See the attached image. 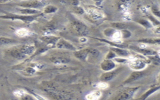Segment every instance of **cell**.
I'll return each instance as SVG.
<instances>
[{
    "instance_id": "d4e9b609",
    "label": "cell",
    "mask_w": 160,
    "mask_h": 100,
    "mask_svg": "<svg viewBox=\"0 0 160 100\" xmlns=\"http://www.w3.org/2000/svg\"><path fill=\"white\" fill-rule=\"evenodd\" d=\"M113 26L118 28V29H123L125 28V25L123 23H113L112 24Z\"/></svg>"
},
{
    "instance_id": "52a82bcc",
    "label": "cell",
    "mask_w": 160,
    "mask_h": 100,
    "mask_svg": "<svg viewBox=\"0 0 160 100\" xmlns=\"http://www.w3.org/2000/svg\"><path fill=\"white\" fill-rule=\"evenodd\" d=\"M90 54V49L86 48L81 50H76L74 51V55L76 58L80 60H86L88 56Z\"/></svg>"
},
{
    "instance_id": "ac0fdd59",
    "label": "cell",
    "mask_w": 160,
    "mask_h": 100,
    "mask_svg": "<svg viewBox=\"0 0 160 100\" xmlns=\"http://www.w3.org/2000/svg\"><path fill=\"white\" fill-rule=\"evenodd\" d=\"M17 40L7 37H0V45H8L17 43Z\"/></svg>"
},
{
    "instance_id": "484cf974",
    "label": "cell",
    "mask_w": 160,
    "mask_h": 100,
    "mask_svg": "<svg viewBox=\"0 0 160 100\" xmlns=\"http://www.w3.org/2000/svg\"><path fill=\"white\" fill-rule=\"evenodd\" d=\"M93 1H96V2H100V1H102V0H93Z\"/></svg>"
},
{
    "instance_id": "d6986e66",
    "label": "cell",
    "mask_w": 160,
    "mask_h": 100,
    "mask_svg": "<svg viewBox=\"0 0 160 100\" xmlns=\"http://www.w3.org/2000/svg\"><path fill=\"white\" fill-rule=\"evenodd\" d=\"M58 11V8L55 6L53 5H48L46 6V7L44 8L43 9V14H51L54 13Z\"/></svg>"
},
{
    "instance_id": "277c9868",
    "label": "cell",
    "mask_w": 160,
    "mask_h": 100,
    "mask_svg": "<svg viewBox=\"0 0 160 100\" xmlns=\"http://www.w3.org/2000/svg\"><path fill=\"white\" fill-rule=\"evenodd\" d=\"M45 0H29V1H24L20 3L18 5L21 8H28L33 9H39L43 7L45 4Z\"/></svg>"
},
{
    "instance_id": "5bb4252c",
    "label": "cell",
    "mask_w": 160,
    "mask_h": 100,
    "mask_svg": "<svg viewBox=\"0 0 160 100\" xmlns=\"http://www.w3.org/2000/svg\"><path fill=\"white\" fill-rule=\"evenodd\" d=\"M137 88H131V89H129V90H126L125 91L123 92L121 94H120V95H118V97L116 98V99H129L131 98V96L133 95V93H134V91H136V90L138 89Z\"/></svg>"
},
{
    "instance_id": "4fadbf2b",
    "label": "cell",
    "mask_w": 160,
    "mask_h": 100,
    "mask_svg": "<svg viewBox=\"0 0 160 100\" xmlns=\"http://www.w3.org/2000/svg\"><path fill=\"white\" fill-rule=\"evenodd\" d=\"M18 11L20 14L25 15H34L41 13V11L38 9H33L28 8H21L18 9Z\"/></svg>"
},
{
    "instance_id": "30bf717a",
    "label": "cell",
    "mask_w": 160,
    "mask_h": 100,
    "mask_svg": "<svg viewBox=\"0 0 160 100\" xmlns=\"http://www.w3.org/2000/svg\"><path fill=\"white\" fill-rule=\"evenodd\" d=\"M59 39H60L59 37L53 36V35H48V36L46 35V36H42L40 38L41 41H43L48 45H55V46Z\"/></svg>"
},
{
    "instance_id": "3957f363",
    "label": "cell",
    "mask_w": 160,
    "mask_h": 100,
    "mask_svg": "<svg viewBox=\"0 0 160 100\" xmlns=\"http://www.w3.org/2000/svg\"><path fill=\"white\" fill-rule=\"evenodd\" d=\"M72 28L76 34L80 36H85L88 33V29L86 25L78 20L73 21Z\"/></svg>"
},
{
    "instance_id": "2e32d148",
    "label": "cell",
    "mask_w": 160,
    "mask_h": 100,
    "mask_svg": "<svg viewBox=\"0 0 160 100\" xmlns=\"http://www.w3.org/2000/svg\"><path fill=\"white\" fill-rule=\"evenodd\" d=\"M143 75H144V73L143 72H139V71L134 72L131 75H130L129 77L125 81V83H130V82L134 81L136 80L141 78Z\"/></svg>"
},
{
    "instance_id": "e0dca14e",
    "label": "cell",
    "mask_w": 160,
    "mask_h": 100,
    "mask_svg": "<svg viewBox=\"0 0 160 100\" xmlns=\"http://www.w3.org/2000/svg\"><path fill=\"white\" fill-rule=\"evenodd\" d=\"M102 95V93L99 90L94 91L91 92L90 93L88 94L86 96V99L88 100H96L100 98Z\"/></svg>"
},
{
    "instance_id": "603a6c76",
    "label": "cell",
    "mask_w": 160,
    "mask_h": 100,
    "mask_svg": "<svg viewBox=\"0 0 160 100\" xmlns=\"http://www.w3.org/2000/svg\"><path fill=\"white\" fill-rule=\"evenodd\" d=\"M115 51L116 52V53H117L118 55H119L120 56H128V51L125 50H121V49H115Z\"/></svg>"
},
{
    "instance_id": "cb8c5ba5",
    "label": "cell",
    "mask_w": 160,
    "mask_h": 100,
    "mask_svg": "<svg viewBox=\"0 0 160 100\" xmlns=\"http://www.w3.org/2000/svg\"><path fill=\"white\" fill-rule=\"evenodd\" d=\"M97 88L99 90H104L108 87V85L105 81H102L97 84Z\"/></svg>"
},
{
    "instance_id": "4316f807",
    "label": "cell",
    "mask_w": 160,
    "mask_h": 100,
    "mask_svg": "<svg viewBox=\"0 0 160 100\" xmlns=\"http://www.w3.org/2000/svg\"><path fill=\"white\" fill-rule=\"evenodd\" d=\"M114 35H115V36H115V35H117V33H116V34H114ZM114 38L116 39V38H118V36H116V37H114Z\"/></svg>"
},
{
    "instance_id": "8fae6325",
    "label": "cell",
    "mask_w": 160,
    "mask_h": 100,
    "mask_svg": "<svg viewBox=\"0 0 160 100\" xmlns=\"http://www.w3.org/2000/svg\"><path fill=\"white\" fill-rule=\"evenodd\" d=\"M120 71V69H118L116 70H113V71H109L106 73L102 74L101 76V80L103 81H108L111 80H112L114 77H115L116 75Z\"/></svg>"
},
{
    "instance_id": "7402d4cb",
    "label": "cell",
    "mask_w": 160,
    "mask_h": 100,
    "mask_svg": "<svg viewBox=\"0 0 160 100\" xmlns=\"http://www.w3.org/2000/svg\"><path fill=\"white\" fill-rule=\"evenodd\" d=\"M37 68L35 67H33V66L28 67L25 69V72L28 74H33L37 72Z\"/></svg>"
},
{
    "instance_id": "5b68a950",
    "label": "cell",
    "mask_w": 160,
    "mask_h": 100,
    "mask_svg": "<svg viewBox=\"0 0 160 100\" xmlns=\"http://www.w3.org/2000/svg\"><path fill=\"white\" fill-rule=\"evenodd\" d=\"M50 61L56 65H61L63 64L68 63L70 61V58L62 54L54 55L50 58Z\"/></svg>"
},
{
    "instance_id": "ffe728a7",
    "label": "cell",
    "mask_w": 160,
    "mask_h": 100,
    "mask_svg": "<svg viewBox=\"0 0 160 100\" xmlns=\"http://www.w3.org/2000/svg\"><path fill=\"white\" fill-rule=\"evenodd\" d=\"M16 34L18 35L19 36H28L29 34V31L26 29L21 28L20 29H18L16 31Z\"/></svg>"
},
{
    "instance_id": "7c38bea8",
    "label": "cell",
    "mask_w": 160,
    "mask_h": 100,
    "mask_svg": "<svg viewBox=\"0 0 160 100\" xmlns=\"http://www.w3.org/2000/svg\"><path fill=\"white\" fill-rule=\"evenodd\" d=\"M115 68V64L110 60H106L101 64V68L105 72H109Z\"/></svg>"
},
{
    "instance_id": "6da1fadb",
    "label": "cell",
    "mask_w": 160,
    "mask_h": 100,
    "mask_svg": "<svg viewBox=\"0 0 160 100\" xmlns=\"http://www.w3.org/2000/svg\"><path fill=\"white\" fill-rule=\"evenodd\" d=\"M36 46L33 45H25L13 48L11 54L13 58L17 60H25L31 56L36 52Z\"/></svg>"
},
{
    "instance_id": "ba28073f",
    "label": "cell",
    "mask_w": 160,
    "mask_h": 100,
    "mask_svg": "<svg viewBox=\"0 0 160 100\" xmlns=\"http://www.w3.org/2000/svg\"><path fill=\"white\" fill-rule=\"evenodd\" d=\"M85 11H86V12L94 20H98V19L102 18L103 17V15L100 12V11L92 7H86L85 9Z\"/></svg>"
},
{
    "instance_id": "9a60e30c",
    "label": "cell",
    "mask_w": 160,
    "mask_h": 100,
    "mask_svg": "<svg viewBox=\"0 0 160 100\" xmlns=\"http://www.w3.org/2000/svg\"><path fill=\"white\" fill-rule=\"evenodd\" d=\"M13 94L16 97L23 99H32L34 98L33 96H31L30 95H28L25 91L23 90H16L13 92Z\"/></svg>"
},
{
    "instance_id": "8992f818",
    "label": "cell",
    "mask_w": 160,
    "mask_h": 100,
    "mask_svg": "<svg viewBox=\"0 0 160 100\" xmlns=\"http://www.w3.org/2000/svg\"><path fill=\"white\" fill-rule=\"evenodd\" d=\"M56 47L58 49L72 50L74 51L76 50V48L73 45L68 42L66 39L62 38L59 39L56 44Z\"/></svg>"
},
{
    "instance_id": "7a4b0ae2",
    "label": "cell",
    "mask_w": 160,
    "mask_h": 100,
    "mask_svg": "<svg viewBox=\"0 0 160 100\" xmlns=\"http://www.w3.org/2000/svg\"><path fill=\"white\" fill-rule=\"evenodd\" d=\"M43 15V13H40L38 15H16V14H7L4 15H0V18L7 19L11 20H20L25 23H31L34 21L37 20L39 17Z\"/></svg>"
},
{
    "instance_id": "44dd1931",
    "label": "cell",
    "mask_w": 160,
    "mask_h": 100,
    "mask_svg": "<svg viewBox=\"0 0 160 100\" xmlns=\"http://www.w3.org/2000/svg\"><path fill=\"white\" fill-rule=\"evenodd\" d=\"M158 89H159V87H156V88H151V89L149 90H148L146 93H145L144 94V95H143V96H142V97H141L140 98H141V99H143L146 98L148 96H150V95H151V94L153 93L154 92L156 91Z\"/></svg>"
},
{
    "instance_id": "9c48e42d",
    "label": "cell",
    "mask_w": 160,
    "mask_h": 100,
    "mask_svg": "<svg viewBox=\"0 0 160 100\" xmlns=\"http://www.w3.org/2000/svg\"><path fill=\"white\" fill-rule=\"evenodd\" d=\"M129 67L136 71H140L146 67V63L141 60H134L130 62Z\"/></svg>"
}]
</instances>
